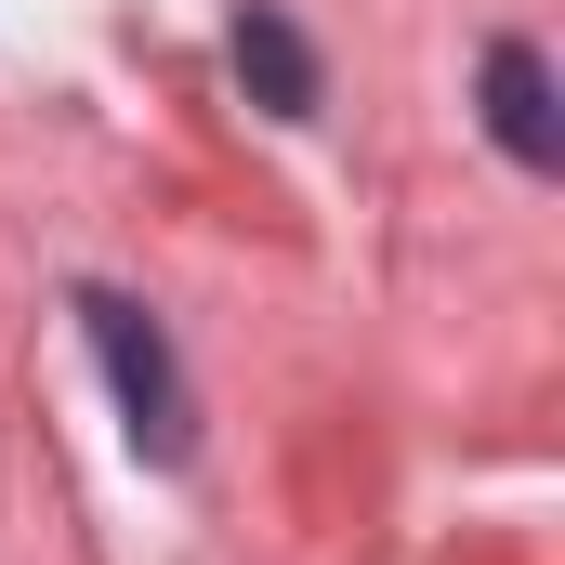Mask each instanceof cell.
<instances>
[{"label":"cell","instance_id":"6da1fadb","mask_svg":"<svg viewBox=\"0 0 565 565\" xmlns=\"http://www.w3.org/2000/svg\"><path fill=\"white\" fill-rule=\"evenodd\" d=\"M79 329H93V355H106V382H119L132 447H145V460H184V447H198V395H184V369H171L158 316L119 302V289H79Z\"/></svg>","mask_w":565,"mask_h":565},{"label":"cell","instance_id":"7a4b0ae2","mask_svg":"<svg viewBox=\"0 0 565 565\" xmlns=\"http://www.w3.org/2000/svg\"><path fill=\"white\" fill-rule=\"evenodd\" d=\"M487 132L513 171H565V119H553V66H540V40H487Z\"/></svg>","mask_w":565,"mask_h":565},{"label":"cell","instance_id":"3957f363","mask_svg":"<svg viewBox=\"0 0 565 565\" xmlns=\"http://www.w3.org/2000/svg\"><path fill=\"white\" fill-rule=\"evenodd\" d=\"M224 53H237V93H250V106H264V119H316V40H302V26H289L277 0H250V13H237V40H224Z\"/></svg>","mask_w":565,"mask_h":565}]
</instances>
